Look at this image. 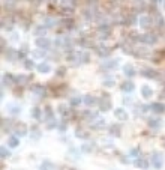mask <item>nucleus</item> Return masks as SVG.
Instances as JSON below:
<instances>
[{"instance_id": "nucleus-1", "label": "nucleus", "mask_w": 165, "mask_h": 170, "mask_svg": "<svg viewBox=\"0 0 165 170\" xmlns=\"http://www.w3.org/2000/svg\"><path fill=\"white\" fill-rule=\"evenodd\" d=\"M36 45H38V48L48 50L51 47V41H50L48 38H45V36H38L36 38Z\"/></svg>"}, {"instance_id": "nucleus-2", "label": "nucleus", "mask_w": 165, "mask_h": 170, "mask_svg": "<svg viewBox=\"0 0 165 170\" xmlns=\"http://www.w3.org/2000/svg\"><path fill=\"white\" fill-rule=\"evenodd\" d=\"M138 23H140V26L143 29H150L152 24H153V18L149 17V15H141L138 18Z\"/></svg>"}, {"instance_id": "nucleus-3", "label": "nucleus", "mask_w": 165, "mask_h": 170, "mask_svg": "<svg viewBox=\"0 0 165 170\" xmlns=\"http://www.w3.org/2000/svg\"><path fill=\"white\" fill-rule=\"evenodd\" d=\"M99 107H101V110H104V112H107V110L111 108V101H110L108 95H104L101 98V101H99Z\"/></svg>"}, {"instance_id": "nucleus-4", "label": "nucleus", "mask_w": 165, "mask_h": 170, "mask_svg": "<svg viewBox=\"0 0 165 170\" xmlns=\"http://www.w3.org/2000/svg\"><path fill=\"white\" fill-rule=\"evenodd\" d=\"M140 41H143L144 44H150V45H152V44H155V42L158 41V38H156L155 35H152V33H150V35L147 33V35L140 36Z\"/></svg>"}, {"instance_id": "nucleus-5", "label": "nucleus", "mask_w": 165, "mask_h": 170, "mask_svg": "<svg viewBox=\"0 0 165 170\" xmlns=\"http://www.w3.org/2000/svg\"><path fill=\"white\" fill-rule=\"evenodd\" d=\"M36 69H38L41 74H48V72H51V66H50V63H47V62L39 63L38 66H36Z\"/></svg>"}, {"instance_id": "nucleus-6", "label": "nucleus", "mask_w": 165, "mask_h": 170, "mask_svg": "<svg viewBox=\"0 0 165 170\" xmlns=\"http://www.w3.org/2000/svg\"><path fill=\"white\" fill-rule=\"evenodd\" d=\"M123 72H125V75H128V77H134L135 75V68L132 66L131 63H126L123 66Z\"/></svg>"}, {"instance_id": "nucleus-7", "label": "nucleus", "mask_w": 165, "mask_h": 170, "mask_svg": "<svg viewBox=\"0 0 165 170\" xmlns=\"http://www.w3.org/2000/svg\"><path fill=\"white\" fill-rule=\"evenodd\" d=\"M114 114H116L117 119H120V121H126V119H128V113L125 112L123 108H116Z\"/></svg>"}, {"instance_id": "nucleus-8", "label": "nucleus", "mask_w": 165, "mask_h": 170, "mask_svg": "<svg viewBox=\"0 0 165 170\" xmlns=\"http://www.w3.org/2000/svg\"><path fill=\"white\" fill-rule=\"evenodd\" d=\"M161 156L162 155H159V154H155L153 156H152V163H153V166L156 169H161V166H162V158Z\"/></svg>"}, {"instance_id": "nucleus-9", "label": "nucleus", "mask_w": 165, "mask_h": 170, "mask_svg": "<svg viewBox=\"0 0 165 170\" xmlns=\"http://www.w3.org/2000/svg\"><path fill=\"white\" fill-rule=\"evenodd\" d=\"M141 74H143L144 77H147V78H156V77H158L156 71H155V69H150V68H144Z\"/></svg>"}, {"instance_id": "nucleus-10", "label": "nucleus", "mask_w": 165, "mask_h": 170, "mask_svg": "<svg viewBox=\"0 0 165 170\" xmlns=\"http://www.w3.org/2000/svg\"><path fill=\"white\" fill-rule=\"evenodd\" d=\"M32 90H33L35 93H38L39 96H45V87L41 86V84H35V86L32 87Z\"/></svg>"}, {"instance_id": "nucleus-11", "label": "nucleus", "mask_w": 165, "mask_h": 170, "mask_svg": "<svg viewBox=\"0 0 165 170\" xmlns=\"http://www.w3.org/2000/svg\"><path fill=\"white\" fill-rule=\"evenodd\" d=\"M141 95H143L144 98H150L152 95H153V90H152V87H149L147 84H146V86L141 87Z\"/></svg>"}, {"instance_id": "nucleus-12", "label": "nucleus", "mask_w": 165, "mask_h": 170, "mask_svg": "<svg viewBox=\"0 0 165 170\" xmlns=\"http://www.w3.org/2000/svg\"><path fill=\"white\" fill-rule=\"evenodd\" d=\"M134 83L132 81H125L123 84H122V90L123 92H132V90H134Z\"/></svg>"}, {"instance_id": "nucleus-13", "label": "nucleus", "mask_w": 165, "mask_h": 170, "mask_svg": "<svg viewBox=\"0 0 165 170\" xmlns=\"http://www.w3.org/2000/svg\"><path fill=\"white\" fill-rule=\"evenodd\" d=\"M150 108L153 110V112H156V113H162L164 110H165L164 104H159V102H155V104H152V106H150Z\"/></svg>"}, {"instance_id": "nucleus-14", "label": "nucleus", "mask_w": 165, "mask_h": 170, "mask_svg": "<svg viewBox=\"0 0 165 170\" xmlns=\"http://www.w3.org/2000/svg\"><path fill=\"white\" fill-rule=\"evenodd\" d=\"M117 65H119L117 59H113V60H108V62H105V63H104V68H110V69H114V68H117Z\"/></svg>"}, {"instance_id": "nucleus-15", "label": "nucleus", "mask_w": 165, "mask_h": 170, "mask_svg": "<svg viewBox=\"0 0 165 170\" xmlns=\"http://www.w3.org/2000/svg\"><path fill=\"white\" fill-rule=\"evenodd\" d=\"M96 51H98V54H99V56H102V57H105V56H108V54H110V50H108L107 47H104V45H102V47H98Z\"/></svg>"}, {"instance_id": "nucleus-16", "label": "nucleus", "mask_w": 165, "mask_h": 170, "mask_svg": "<svg viewBox=\"0 0 165 170\" xmlns=\"http://www.w3.org/2000/svg\"><path fill=\"white\" fill-rule=\"evenodd\" d=\"M8 145H9L11 148H17V146L20 145V140L17 139L15 135H12V137H9V140H8Z\"/></svg>"}, {"instance_id": "nucleus-17", "label": "nucleus", "mask_w": 165, "mask_h": 170, "mask_svg": "<svg viewBox=\"0 0 165 170\" xmlns=\"http://www.w3.org/2000/svg\"><path fill=\"white\" fill-rule=\"evenodd\" d=\"M135 166L140 167V169H147V167H149V163H147L146 160H137V161H135Z\"/></svg>"}, {"instance_id": "nucleus-18", "label": "nucleus", "mask_w": 165, "mask_h": 170, "mask_svg": "<svg viewBox=\"0 0 165 170\" xmlns=\"http://www.w3.org/2000/svg\"><path fill=\"white\" fill-rule=\"evenodd\" d=\"M84 102L87 104V106H93V104L96 102V100H95V98L92 96V95H87V96L84 98Z\"/></svg>"}, {"instance_id": "nucleus-19", "label": "nucleus", "mask_w": 165, "mask_h": 170, "mask_svg": "<svg viewBox=\"0 0 165 170\" xmlns=\"http://www.w3.org/2000/svg\"><path fill=\"white\" fill-rule=\"evenodd\" d=\"M26 133H27V128H26V125H24V123H20V125H18V134H20V135H24Z\"/></svg>"}, {"instance_id": "nucleus-20", "label": "nucleus", "mask_w": 165, "mask_h": 170, "mask_svg": "<svg viewBox=\"0 0 165 170\" xmlns=\"http://www.w3.org/2000/svg\"><path fill=\"white\" fill-rule=\"evenodd\" d=\"M29 80V77H26V75H18L17 78H15V81L18 83V84H23V83H26Z\"/></svg>"}, {"instance_id": "nucleus-21", "label": "nucleus", "mask_w": 165, "mask_h": 170, "mask_svg": "<svg viewBox=\"0 0 165 170\" xmlns=\"http://www.w3.org/2000/svg\"><path fill=\"white\" fill-rule=\"evenodd\" d=\"M35 33H36L38 36H39V35L44 36V33H45V27H44V26H38L36 30H35Z\"/></svg>"}, {"instance_id": "nucleus-22", "label": "nucleus", "mask_w": 165, "mask_h": 170, "mask_svg": "<svg viewBox=\"0 0 165 170\" xmlns=\"http://www.w3.org/2000/svg\"><path fill=\"white\" fill-rule=\"evenodd\" d=\"M45 23H47L48 27H51V26H56V20L54 18H47V20H45Z\"/></svg>"}, {"instance_id": "nucleus-23", "label": "nucleus", "mask_w": 165, "mask_h": 170, "mask_svg": "<svg viewBox=\"0 0 165 170\" xmlns=\"http://www.w3.org/2000/svg\"><path fill=\"white\" fill-rule=\"evenodd\" d=\"M149 125L153 127V128H156L158 125H159V122H158V119H149Z\"/></svg>"}, {"instance_id": "nucleus-24", "label": "nucleus", "mask_w": 165, "mask_h": 170, "mask_svg": "<svg viewBox=\"0 0 165 170\" xmlns=\"http://www.w3.org/2000/svg\"><path fill=\"white\" fill-rule=\"evenodd\" d=\"M104 84H105L107 87H111V86H114V80H113V78H108V80L104 81Z\"/></svg>"}, {"instance_id": "nucleus-25", "label": "nucleus", "mask_w": 165, "mask_h": 170, "mask_svg": "<svg viewBox=\"0 0 165 170\" xmlns=\"http://www.w3.org/2000/svg\"><path fill=\"white\" fill-rule=\"evenodd\" d=\"M81 102V100H80V98H72V100H71V104H72V106H78V104H80Z\"/></svg>"}, {"instance_id": "nucleus-26", "label": "nucleus", "mask_w": 165, "mask_h": 170, "mask_svg": "<svg viewBox=\"0 0 165 170\" xmlns=\"http://www.w3.org/2000/svg\"><path fill=\"white\" fill-rule=\"evenodd\" d=\"M24 66L27 68V69H32L33 66H35V65H33V62L32 60H26V63H24Z\"/></svg>"}, {"instance_id": "nucleus-27", "label": "nucleus", "mask_w": 165, "mask_h": 170, "mask_svg": "<svg viewBox=\"0 0 165 170\" xmlns=\"http://www.w3.org/2000/svg\"><path fill=\"white\" fill-rule=\"evenodd\" d=\"M0 152H2V156H3V158H6V156H9V151H8V149L2 148V151H0Z\"/></svg>"}, {"instance_id": "nucleus-28", "label": "nucleus", "mask_w": 165, "mask_h": 170, "mask_svg": "<svg viewBox=\"0 0 165 170\" xmlns=\"http://www.w3.org/2000/svg\"><path fill=\"white\" fill-rule=\"evenodd\" d=\"M32 114L35 116V117H39V116H41V110H39V108H35V110L32 112Z\"/></svg>"}, {"instance_id": "nucleus-29", "label": "nucleus", "mask_w": 165, "mask_h": 170, "mask_svg": "<svg viewBox=\"0 0 165 170\" xmlns=\"http://www.w3.org/2000/svg\"><path fill=\"white\" fill-rule=\"evenodd\" d=\"M35 56H36V57H42L44 53H42V51H35Z\"/></svg>"}, {"instance_id": "nucleus-30", "label": "nucleus", "mask_w": 165, "mask_h": 170, "mask_svg": "<svg viewBox=\"0 0 165 170\" xmlns=\"http://www.w3.org/2000/svg\"><path fill=\"white\" fill-rule=\"evenodd\" d=\"M57 74H59V75H63V74H65V69H63V68H60V69L57 71Z\"/></svg>"}]
</instances>
